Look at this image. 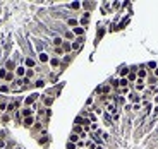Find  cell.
Instances as JSON below:
<instances>
[{"label": "cell", "mask_w": 158, "mask_h": 149, "mask_svg": "<svg viewBox=\"0 0 158 149\" xmlns=\"http://www.w3.org/2000/svg\"><path fill=\"white\" fill-rule=\"evenodd\" d=\"M36 98H38V94H31V96H28V98L24 99V105H26V108H29V105H31V103H33Z\"/></svg>", "instance_id": "6da1fadb"}, {"label": "cell", "mask_w": 158, "mask_h": 149, "mask_svg": "<svg viewBox=\"0 0 158 149\" xmlns=\"http://www.w3.org/2000/svg\"><path fill=\"white\" fill-rule=\"evenodd\" d=\"M144 88H146V86H144V81H143V79H138L134 89H136V91H144Z\"/></svg>", "instance_id": "7a4b0ae2"}, {"label": "cell", "mask_w": 158, "mask_h": 149, "mask_svg": "<svg viewBox=\"0 0 158 149\" xmlns=\"http://www.w3.org/2000/svg\"><path fill=\"white\" fill-rule=\"evenodd\" d=\"M127 98H129V101H131V103H139V99H141V96H139L138 93H131Z\"/></svg>", "instance_id": "3957f363"}, {"label": "cell", "mask_w": 158, "mask_h": 149, "mask_svg": "<svg viewBox=\"0 0 158 149\" xmlns=\"http://www.w3.org/2000/svg\"><path fill=\"white\" fill-rule=\"evenodd\" d=\"M72 33H74V36H82V34H84V28H82V26H76V28L72 29Z\"/></svg>", "instance_id": "277c9868"}, {"label": "cell", "mask_w": 158, "mask_h": 149, "mask_svg": "<svg viewBox=\"0 0 158 149\" xmlns=\"http://www.w3.org/2000/svg\"><path fill=\"white\" fill-rule=\"evenodd\" d=\"M38 60L41 62V63H45V62H50V57L46 55L45 52H40V55H38Z\"/></svg>", "instance_id": "5b68a950"}, {"label": "cell", "mask_w": 158, "mask_h": 149, "mask_svg": "<svg viewBox=\"0 0 158 149\" xmlns=\"http://www.w3.org/2000/svg\"><path fill=\"white\" fill-rule=\"evenodd\" d=\"M119 88H129V81H127V77L119 79Z\"/></svg>", "instance_id": "8992f818"}, {"label": "cell", "mask_w": 158, "mask_h": 149, "mask_svg": "<svg viewBox=\"0 0 158 149\" xmlns=\"http://www.w3.org/2000/svg\"><path fill=\"white\" fill-rule=\"evenodd\" d=\"M16 75L17 77H24L26 75V69L24 67H16Z\"/></svg>", "instance_id": "52a82bcc"}, {"label": "cell", "mask_w": 158, "mask_h": 149, "mask_svg": "<svg viewBox=\"0 0 158 149\" xmlns=\"http://www.w3.org/2000/svg\"><path fill=\"white\" fill-rule=\"evenodd\" d=\"M129 72H131V70H129V67H122V69L119 70V75H120V79H122V77H125V75H129Z\"/></svg>", "instance_id": "ba28073f"}, {"label": "cell", "mask_w": 158, "mask_h": 149, "mask_svg": "<svg viewBox=\"0 0 158 149\" xmlns=\"http://www.w3.org/2000/svg\"><path fill=\"white\" fill-rule=\"evenodd\" d=\"M79 141H81V139H79L78 134H71V137H69V142H72V144H78Z\"/></svg>", "instance_id": "9c48e42d"}, {"label": "cell", "mask_w": 158, "mask_h": 149, "mask_svg": "<svg viewBox=\"0 0 158 149\" xmlns=\"http://www.w3.org/2000/svg\"><path fill=\"white\" fill-rule=\"evenodd\" d=\"M33 122H35V118H33V117H28V118H24V122H22V123H24V127H31V125H33Z\"/></svg>", "instance_id": "30bf717a"}, {"label": "cell", "mask_w": 158, "mask_h": 149, "mask_svg": "<svg viewBox=\"0 0 158 149\" xmlns=\"http://www.w3.org/2000/svg\"><path fill=\"white\" fill-rule=\"evenodd\" d=\"M138 77L144 81V77H146V70H144V65H141V70H138Z\"/></svg>", "instance_id": "8fae6325"}, {"label": "cell", "mask_w": 158, "mask_h": 149, "mask_svg": "<svg viewBox=\"0 0 158 149\" xmlns=\"http://www.w3.org/2000/svg\"><path fill=\"white\" fill-rule=\"evenodd\" d=\"M62 48H64V52H71L72 50V45L69 41H65V43H62Z\"/></svg>", "instance_id": "7c38bea8"}, {"label": "cell", "mask_w": 158, "mask_h": 149, "mask_svg": "<svg viewBox=\"0 0 158 149\" xmlns=\"http://www.w3.org/2000/svg\"><path fill=\"white\" fill-rule=\"evenodd\" d=\"M31 115H33V108H24V110H22V117L28 118V117H31Z\"/></svg>", "instance_id": "4fadbf2b"}, {"label": "cell", "mask_w": 158, "mask_h": 149, "mask_svg": "<svg viewBox=\"0 0 158 149\" xmlns=\"http://www.w3.org/2000/svg\"><path fill=\"white\" fill-rule=\"evenodd\" d=\"M62 43H64V41H62V38H60V36L53 38V46H57V48H59V46H62Z\"/></svg>", "instance_id": "5bb4252c"}, {"label": "cell", "mask_w": 158, "mask_h": 149, "mask_svg": "<svg viewBox=\"0 0 158 149\" xmlns=\"http://www.w3.org/2000/svg\"><path fill=\"white\" fill-rule=\"evenodd\" d=\"M127 81H129V82L138 81V75H136V72H129V75H127Z\"/></svg>", "instance_id": "9a60e30c"}, {"label": "cell", "mask_w": 158, "mask_h": 149, "mask_svg": "<svg viewBox=\"0 0 158 149\" xmlns=\"http://www.w3.org/2000/svg\"><path fill=\"white\" fill-rule=\"evenodd\" d=\"M26 67H35V60L33 58H26Z\"/></svg>", "instance_id": "2e32d148"}, {"label": "cell", "mask_w": 158, "mask_h": 149, "mask_svg": "<svg viewBox=\"0 0 158 149\" xmlns=\"http://www.w3.org/2000/svg\"><path fill=\"white\" fill-rule=\"evenodd\" d=\"M50 63H52V67H57V65L60 63V60H59V58H52V60H50Z\"/></svg>", "instance_id": "e0dca14e"}, {"label": "cell", "mask_w": 158, "mask_h": 149, "mask_svg": "<svg viewBox=\"0 0 158 149\" xmlns=\"http://www.w3.org/2000/svg\"><path fill=\"white\" fill-rule=\"evenodd\" d=\"M2 93H9V86H5V84H3V86H0V94Z\"/></svg>", "instance_id": "ac0fdd59"}, {"label": "cell", "mask_w": 158, "mask_h": 149, "mask_svg": "<svg viewBox=\"0 0 158 149\" xmlns=\"http://www.w3.org/2000/svg\"><path fill=\"white\" fill-rule=\"evenodd\" d=\"M88 21H89V14H84V17L81 19V24H86Z\"/></svg>", "instance_id": "d6986e66"}, {"label": "cell", "mask_w": 158, "mask_h": 149, "mask_svg": "<svg viewBox=\"0 0 158 149\" xmlns=\"http://www.w3.org/2000/svg\"><path fill=\"white\" fill-rule=\"evenodd\" d=\"M35 86H36V88H43V86H45V81H43V79H40V81H36V84H35Z\"/></svg>", "instance_id": "ffe728a7"}, {"label": "cell", "mask_w": 158, "mask_h": 149, "mask_svg": "<svg viewBox=\"0 0 158 149\" xmlns=\"http://www.w3.org/2000/svg\"><path fill=\"white\" fill-rule=\"evenodd\" d=\"M5 79H7V81H12V79H14V74L9 70V72H7V75H5Z\"/></svg>", "instance_id": "44dd1931"}, {"label": "cell", "mask_w": 158, "mask_h": 149, "mask_svg": "<svg viewBox=\"0 0 158 149\" xmlns=\"http://www.w3.org/2000/svg\"><path fill=\"white\" fill-rule=\"evenodd\" d=\"M5 75H7V70L5 69H0V79H5Z\"/></svg>", "instance_id": "7402d4cb"}, {"label": "cell", "mask_w": 158, "mask_h": 149, "mask_svg": "<svg viewBox=\"0 0 158 149\" xmlns=\"http://www.w3.org/2000/svg\"><path fill=\"white\" fill-rule=\"evenodd\" d=\"M65 38H67V39H72V38H74V33H72V31H67V33H65Z\"/></svg>", "instance_id": "603a6c76"}, {"label": "cell", "mask_w": 158, "mask_h": 149, "mask_svg": "<svg viewBox=\"0 0 158 149\" xmlns=\"http://www.w3.org/2000/svg\"><path fill=\"white\" fill-rule=\"evenodd\" d=\"M141 106H143L141 103H136V105L132 106V110H134V112H139V110H141Z\"/></svg>", "instance_id": "cb8c5ba5"}, {"label": "cell", "mask_w": 158, "mask_h": 149, "mask_svg": "<svg viewBox=\"0 0 158 149\" xmlns=\"http://www.w3.org/2000/svg\"><path fill=\"white\" fill-rule=\"evenodd\" d=\"M67 24H69V26H76V24H78V21H76V19H69V21H67Z\"/></svg>", "instance_id": "d4e9b609"}, {"label": "cell", "mask_w": 158, "mask_h": 149, "mask_svg": "<svg viewBox=\"0 0 158 149\" xmlns=\"http://www.w3.org/2000/svg\"><path fill=\"white\" fill-rule=\"evenodd\" d=\"M7 69H16V65H14V62L10 60V62H7Z\"/></svg>", "instance_id": "484cf974"}, {"label": "cell", "mask_w": 158, "mask_h": 149, "mask_svg": "<svg viewBox=\"0 0 158 149\" xmlns=\"http://www.w3.org/2000/svg\"><path fill=\"white\" fill-rule=\"evenodd\" d=\"M148 67H150V69H157L158 65L155 63V62H148Z\"/></svg>", "instance_id": "4316f807"}, {"label": "cell", "mask_w": 158, "mask_h": 149, "mask_svg": "<svg viewBox=\"0 0 158 149\" xmlns=\"http://www.w3.org/2000/svg\"><path fill=\"white\" fill-rule=\"evenodd\" d=\"M81 7V3H78V2H74V3H71V9H79Z\"/></svg>", "instance_id": "83f0119b"}, {"label": "cell", "mask_w": 158, "mask_h": 149, "mask_svg": "<svg viewBox=\"0 0 158 149\" xmlns=\"http://www.w3.org/2000/svg\"><path fill=\"white\" fill-rule=\"evenodd\" d=\"M86 148L88 149H95V142H86Z\"/></svg>", "instance_id": "f1b7e54d"}, {"label": "cell", "mask_w": 158, "mask_h": 149, "mask_svg": "<svg viewBox=\"0 0 158 149\" xmlns=\"http://www.w3.org/2000/svg\"><path fill=\"white\" fill-rule=\"evenodd\" d=\"M124 110H125V112H131V110H132V105H131V103H129V105H125V106H124Z\"/></svg>", "instance_id": "f546056e"}, {"label": "cell", "mask_w": 158, "mask_h": 149, "mask_svg": "<svg viewBox=\"0 0 158 149\" xmlns=\"http://www.w3.org/2000/svg\"><path fill=\"white\" fill-rule=\"evenodd\" d=\"M153 103H155V105H158V96H155V98H153Z\"/></svg>", "instance_id": "4dcf8cb0"}, {"label": "cell", "mask_w": 158, "mask_h": 149, "mask_svg": "<svg viewBox=\"0 0 158 149\" xmlns=\"http://www.w3.org/2000/svg\"><path fill=\"white\" fill-rule=\"evenodd\" d=\"M153 74H155V77H158V67L155 69V70H153Z\"/></svg>", "instance_id": "1f68e13d"}, {"label": "cell", "mask_w": 158, "mask_h": 149, "mask_svg": "<svg viewBox=\"0 0 158 149\" xmlns=\"http://www.w3.org/2000/svg\"><path fill=\"white\" fill-rule=\"evenodd\" d=\"M0 148H5V142L3 141H0Z\"/></svg>", "instance_id": "d6a6232c"}, {"label": "cell", "mask_w": 158, "mask_h": 149, "mask_svg": "<svg viewBox=\"0 0 158 149\" xmlns=\"http://www.w3.org/2000/svg\"><path fill=\"white\" fill-rule=\"evenodd\" d=\"M95 149H103V148H101V146H98V148H95Z\"/></svg>", "instance_id": "836d02e7"}, {"label": "cell", "mask_w": 158, "mask_h": 149, "mask_svg": "<svg viewBox=\"0 0 158 149\" xmlns=\"http://www.w3.org/2000/svg\"><path fill=\"white\" fill-rule=\"evenodd\" d=\"M0 99H2V94H0Z\"/></svg>", "instance_id": "e575fe53"}]
</instances>
